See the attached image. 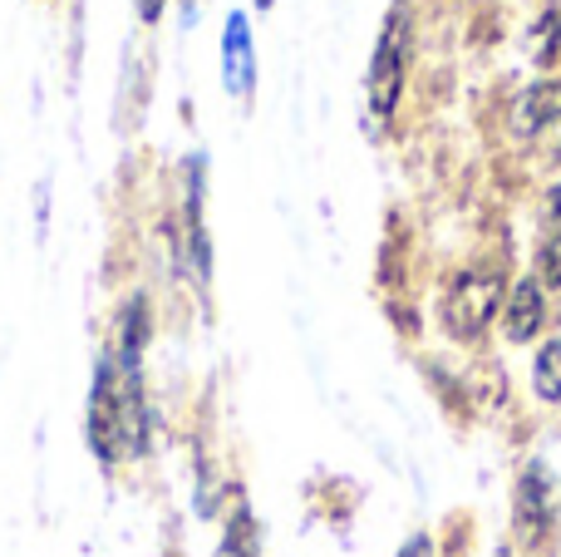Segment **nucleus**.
<instances>
[{
    "label": "nucleus",
    "instance_id": "obj_1",
    "mask_svg": "<svg viewBox=\"0 0 561 557\" xmlns=\"http://www.w3.org/2000/svg\"><path fill=\"white\" fill-rule=\"evenodd\" d=\"M84 434H89V450L99 454V464H124L148 450V400H144V375H138L134 355L108 351L99 361Z\"/></svg>",
    "mask_w": 561,
    "mask_h": 557
},
{
    "label": "nucleus",
    "instance_id": "obj_2",
    "mask_svg": "<svg viewBox=\"0 0 561 557\" xmlns=\"http://www.w3.org/2000/svg\"><path fill=\"white\" fill-rule=\"evenodd\" d=\"M409 49H414V25H409V5H394L375 39V55L365 69V104L369 114L385 124L394 118L399 99H404V79H409Z\"/></svg>",
    "mask_w": 561,
    "mask_h": 557
},
{
    "label": "nucleus",
    "instance_id": "obj_3",
    "mask_svg": "<svg viewBox=\"0 0 561 557\" xmlns=\"http://www.w3.org/2000/svg\"><path fill=\"white\" fill-rule=\"evenodd\" d=\"M497 311H503V276L497 272H458L444 286V302H438L444 331L454 341H478Z\"/></svg>",
    "mask_w": 561,
    "mask_h": 557
},
{
    "label": "nucleus",
    "instance_id": "obj_4",
    "mask_svg": "<svg viewBox=\"0 0 561 557\" xmlns=\"http://www.w3.org/2000/svg\"><path fill=\"white\" fill-rule=\"evenodd\" d=\"M513 523H517V538L527 548H542L557 528V489H552V474H547L542 459H533L523 474H517V489H513Z\"/></svg>",
    "mask_w": 561,
    "mask_h": 557
},
{
    "label": "nucleus",
    "instance_id": "obj_5",
    "mask_svg": "<svg viewBox=\"0 0 561 557\" xmlns=\"http://www.w3.org/2000/svg\"><path fill=\"white\" fill-rule=\"evenodd\" d=\"M503 336L513 345H527L547 326V292L537 276H517V286H507L503 296Z\"/></svg>",
    "mask_w": 561,
    "mask_h": 557
},
{
    "label": "nucleus",
    "instance_id": "obj_6",
    "mask_svg": "<svg viewBox=\"0 0 561 557\" xmlns=\"http://www.w3.org/2000/svg\"><path fill=\"white\" fill-rule=\"evenodd\" d=\"M561 124V84L557 79H542V84L523 89L513 104V134L523 144H547V134Z\"/></svg>",
    "mask_w": 561,
    "mask_h": 557
},
{
    "label": "nucleus",
    "instance_id": "obj_7",
    "mask_svg": "<svg viewBox=\"0 0 561 557\" xmlns=\"http://www.w3.org/2000/svg\"><path fill=\"white\" fill-rule=\"evenodd\" d=\"M222 79H227V89H232L237 99H247V94H252V84H256L252 25H247L242 10H237V15L227 20V30H222Z\"/></svg>",
    "mask_w": 561,
    "mask_h": 557
},
{
    "label": "nucleus",
    "instance_id": "obj_8",
    "mask_svg": "<svg viewBox=\"0 0 561 557\" xmlns=\"http://www.w3.org/2000/svg\"><path fill=\"white\" fill-rule=\"evenodd\" d=\"M537 282L561 292V183L547 193L542 207V252H537Z\"/></svg>",
    "mask_w": 561,
    "mask_h": 557
},
{
    "label": "nucleus",
    "instance_id": "obj_9",
    "mask_svg": "<svg viewBox=\"0 0 561 557\" xmlns=\"http://www.w3.org/2000/svg\"><path fill=\"white\" fill-rule=\"evenodd\" d=\"M533 390L537 400L557 405L561 400V336L537 345V361H533Z\"/></svg>",
    "mask_w": 561,
    "mask_h": 557
},
{
    "label": "nucleus",
    "instance_id": "obj_10",
    "mask_svg": "<svg viewBox=\"0 0 561 557\" xmlns=\"http://www.w3.org/2000/svg\"><path fill=\"white\" fill-rule=\"evenodd\" d=\"M217 557H256V528H252V519H247V509L232 513V523H227Z\"/></svg>",
    "mask_w": 561,
    "mask_h": 557
},
{
    "label": "nucleus",
    "instance_id": "obj_11",
    "mask_svg": "<svg viewBox=\"0 0 561 557\" xmlns=\"http://www.w3.org/2000/svg\"><path fill=\"white\" fill-rule=\"evenodd\" d=\"M552 39H561V15H557V10H542V25H537L533 55L537 59H552Z\"/></svg>",
    "mask_w": 561,
    "mask_h": 557
},
{
    "label": "nucleus",
    "instance_id": "obj_12",
    "mask_svg": "<svg viewBox=\"0 0 561 557\" xmlns=\"http://www.w3.org/2000/svg\"><path fill=\"white\" fill-rule=\"evenodd\" d=\"M399 557H434V543H428V533H414V538L399 548Z\"/></svg>",
    "mask_w": 561,
    "mask_h": 557
},
{
    "label": "nucleus",
    "instance_id": "obj_13",
    "mask_svg": "<svg viewBox=\"0 0 561 557\" xmlns=\"http://www.w3.org/2000/svg\"><path fill=\"white\" fill-rule=\"evenodd\" d=\"M158 15H163V0H138V20H144V25H153Z\"/></svg>",
    "mask_w": 561,
    "mask_h": 557
},
{
    "label": "nucleus",
    "instance_id": "obj_14",
    "mask_svg": "<svg viewBox=\"0 0 561 557\" xmlns=\"http://www.w3.org/2000/svg\"><path fill=\"white\" fill-rule=\"evenodd\" d=\"M256 5H272V0H256Z\"/></svg>",
    "mask_w": 561,
    "mask_h": 557
}]
</instances>
